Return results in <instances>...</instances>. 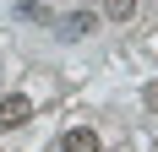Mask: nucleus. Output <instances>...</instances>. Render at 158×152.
I'll return each mask as SVG.
<instances>
[{
    "label": "nucleus",
    "instance_id": "1",
    "mask_svg": "<svg viewBox=\"0 0 158 152\" xmlns=\"http://www.w3.org/2000/svg\"><path fill=\"white\" fill-rule=\"evenodd\" d=\"M33 103L22 98V92H11V98H0V130H16V125H27Z\"/></svg>",
    "mask_w": 158,
    "mask_h": 152
},
{
    "label": "nucleus",
    "instance_id": "2",
    "mask_svg": "<svg viewBox=\"0 0 158 152\" xmlns=\"http://www.w3.org/2000/svg\"><path fill=\"white\" fill-rule=\"evenodd\" d=\"M60 152H98V130H87V125H77V130H65Z\"/></svg>",
    "mask_w": 158,
    "mask_h": 152
},
{
    "label": "nucleus",
    "instance_id": "3",
    "mask_svg": "<svg viewBox=\"0 0 158 152\" xmlns=\"http://www.w3.org/2000/svg\"><path fill=\"white\" fill-rule=\"evenodd\" d=\"M93 27H98L93 11H71V16L60 22V38H82V33H93Z\"/></svg>",
    "mask_w": 158,
    "mask_h": 152
},
{
    "label": "nucleus",
    "instance_id": "4",
    "mask_svg": "<svg viewBox=\"0 0 158 152\" xmlns=\"http://www.w3.org/2000/svg\"><path fill=\"white\" fill-rule=\"evenodd\" d=\"M104 11H109L114 22H131V16H136V0H104Z\"/></svg>",
    "mask_w": 158,
    "mask_h": 152
},
{
    "label": "nucleus",
    "instance_id": "5",
    "mask_svg": "<svg viewBox=\"0 0 158 152\" xmlns=\"http://www.w3.org/2000/svg\"><path fill=\"white\" fill-rule=\"evenodd\" d=\"M147 103H153V109H158V87H147Z\"/></svg>",
    "mask_w": 158,
    "mask_h": 152
}]
</instances>
